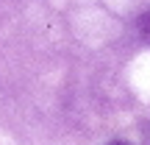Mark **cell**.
I'll return each mask as SVG.
<instances>
[{"label":"cell","instance_id":"cell-1","mask_svg":"<svg viewBox=\"0 0 150 145\" xmlns=\"http://www.w3.org/2000/svg\"><path fill=\"white\" fill-rule=\"evenodd\" d=\"M139 36H142V39H147V42H150V11H147V14H142V17H139Z\"/></svg>","mask_w":150,"mask_h":145},{"label":"cell","instance_id":"cell-2","mask_svg":"<svg viewBox=\"0 0 150 145\" xmlns=\"http://www.w3.org/2000/svg\"><path fill=\"white\" fill-rule=\"evenodd\" d=\"M145 140H147V145H150V123H147V129H145Z\"/></svg>","mask_w":150,"mask_h":145},{"label":"cell","instance_id":"cell-3","mask_svg":"<svg viewBox=\"0 0 150 145\" xmlns=\"http://www.w3.org/2000/svg\"><path fill=\"white\" fill-rule=\"evenodd\" d=\"M111 145H128V142H111Z\"/></svg>","mask_w":150,"mask_h":145}]
</instances>
